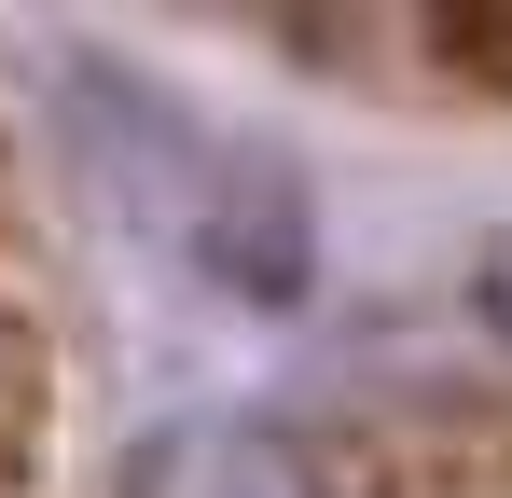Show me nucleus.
Masks as SVG:
<instances>
[{"instance_id": "1", "label": "nucleus", "mask_w": 512, "mask_h": 498, "mask_svg": "<svg viewBox=\"0 0 512 498\" xmlns=\"http://www.w3.org/2000/svg\"><path fill=\"white\" fill-rule=\"evenodd\" d=\"M84 97L111 125H139V139H97V153H111V180H139V208H153L222 291H250V305H291V291H305V194H291L277 166L222 153L208 125H180L167 97H139V83H111V70H84Z\"/></svg>"}, {"instance_id": "2", "label": "nucleus", "mask_w": 512, "mask_h": 498, "mask_svg": "<svg viewBox=\"0 0 512 498\" xmlns=\"http://www.w3.org/2000/svg\"><path fill=\"white\" fill-rule=\"evenodd\" d=\"M139 498H305V471L277 457V443H236V429H194L153 457V485Z\"/></svg>"}, {"instance_id": "4", "label": "nucleus", "mask_w": 512, "mask_h": 498, "mask_svg": "<svg viewBox=\"0 0 512 498\" xmlns=\"http://www.w3.org/2000/svg\"><path fill=\"white\" fill-rule=\"evenodd\" d=\"M471 305H485V319L512 332V249H499V263H485V291H471Z\"/></svg>"}, {"instance_id": "3", "label": "nucleus", "mask_w": 512, "mask_h": 498, "mask_svg": "<svg viewBox=\"0 0 512 498\" xmlns=\"http://www.w3.org/2000/svg\"><path fill=\"white\" fill-rule=\"evenodd\" d=\"M28 443H42V388H28V346H0V498L28 485Z\"/></svg>"}]
</instances>
